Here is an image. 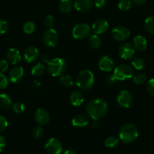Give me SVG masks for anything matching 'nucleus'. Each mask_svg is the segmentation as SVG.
I'll list each match as a JSON object with an SVG mask.
<instances>
[{"label": "nucleus", "mask_w": 154, "mask_h": 154, "mask_svg": "<svg viewBox=\"0 0 154 154\" xmlns=\"http://www.w3.org/2000/svg\"><path fill=\"white\" fill-rule=\"evenodd\" d=\"M72 124L75 127H85L88 124V118L84 114H77L72 118Z\"/></svg>", "instance_id": "aec40b11"}, {"label": "nucleus", "mask_w": 154, "mask_h": 154, "mask_svg": "<svg viewBox=\"0 0 154 154\" xmlns=\"http://www.w3.org/2000/svg\"><path fill=\"white\" fill-rule=\"evenodd\" d=\"M133 2L135 5H143L146 2V0H132Z\"/></svg>", "instance_id": "c03bdc74"}, {"label": "nucleus", "mask_w": 154, "mask_h": 154, "mask_svg": "<svg viewBox=\"0 0 154 154\" xmlns=\"http://www.w3.org/2000/svg\"><path fill=\"white\" fill-rule=\"evenodd\" d=\"M95 122H94V123H93V127L94 128H97L98 126V124H99V123H98V120H95Z\"/></svg>", "instance_id": "de8ad7c7"}, {"label": "nucleus", "mask_w": 154, "mask_h": 154, "mask_svg": "<svg viewBox=\"0 0 154 154\" xmlns=\"http://www.w3.org/2000/svg\"><path fill=\"white\" fill-rule=\"evenodd\" d=\"M42 41L45 46L54 48L58 42V35L56 30L52 28L47 29L42 35Z\"/></svg>", "instance_id": "0eeeda50"}, {"label": "nucleus", "mask_w": 154, "mask_h": 154, "mask_svg": "<svg viewBox=\"0 0 154 154\" xmlns=\"http://www.w3.org/2000/svg\"><path fill=\"white\" fill-rule=\"evenodd\" d=\"M72 8V0H60L59 9L63 13H69Z\"/></svg>", "instance_id": "5701e85b"}, {"label": "nucleus", "mask_w": 154, "mask_h": 154, "mask_svg": "<svg viewBox=\"0 0 154 154\" xmlns=\"http://www.w3.org/2000/svg\"><path fill=\"white\" fill-rule=\"evenodd\" d=\"M35 120L41 126L46 125L50 120V115L48 111L43 108H39L35 113Z\"/></svg>", "instance_id": "4468645a"}, {"label": "nucleus", "mask_w": 154, "mask_h": 154, "mask_svg": "<svg viewBox=\"0 0 154 154\" xmlns=\"http://www.w3.org/2000/svg\"><path fill=\"white\" fill-rule=\"evenodd\" d=\"M89 46L93 49H98L101 45V39L98 35H92L88 39Z\"/></svg>", "instance_id": "393cba45"}, {"label": "nucleus", "mask_w": 154, "mask_h": 154, "mask_svg": "<svg viewBox=\"0 0 154 154\" xmlns=\"http://www.w3.org/2000/svg\"><path fill=\"white\" fill-rule=\"evenodd\" d=\"M119 54L123 60H130L134 54V48L130 43L122 44L119 48Z\"/></svg>", "instance_id": "9b49d317"}, {"label": "nucleus", "mask_w": 154, "mask_h": 154, "mask_svg": "<svg viewBox=\"0 0 154 154\" xmlns=\"http://www.w3.org/2000/svg\"><path fill=\"white\" fill-rule=\"evenodd\" d=\"M39 56V50L35 47H29L24 51V58L27 63H31L36 61Z\"/></svg>", "instance_id": "dca6fc26"}, {"label": "nucleus", "mask_w": 154, "mask_h": 154, "mask_svg": "<svg viewBox=\"0 0 154 154\" xmlns=\"http://www.w3.org/2000/svg\"><path fill=\"white\" fill-rule=\"evenodd\" d=\"M117 103L122 108H128L133 102V96L128 90H122L117 96Z\"/></svg>", "instance_id": "1a4fd4ad"}, {"label": "nucleus", "mask_w": 154, "mask_h": 154, "mask_svg": "<svg viewBox=\"0 0 154 154\" xmlns=\"http://www.w3.org/2000/svg\"><path fill=\"white\" fill-rule=\"evenodd\" d=\"M63 154H77V153L74 150H72V149H68V150H66V151L64 152V153Z\"/></svg>", "instance_id": "a18cd8bd"}, {"label": "nucleus", "mask_w": 154, "mask_h": 154, "mask_svg": "<svg viewBox=\"0 0 154 154\" xmlns=\"http://www.w3.org/2000/svg\"><path fill=\"white\" fill-rule=\"evenodd\" d=\"M45 66L41 63H39L33 66V68L31 69V73L33 76L40 77L45 73Z\"/></svg>", "instance_id": "b1692460"}, {"label": "nucleus", "mask_w": 154, "mask_h": 154, "mask_svg": "<svg viewBox=\"0 0 154 154\" xmlns=\"http://www.w3.org/2000/svg\"><path fill=\"white\" fill-rule=\"evenodd\" d=\"M131 66L137 70H141L144 68L145 62L144 60L140 57H136L134 58L131 61Z\"/></svg>", "instance_id": "c85d7f7f"}, {"label": "nucleus", "mask_w": 154, "mask_h": 154, "mask_svg": "<svg viewBox=\"0 0 154 154\" xmlns=\"http://www.w3.org/2000/svg\"><path fill=\"white\" fill-rule=\"evenodd\" d=\"M32 134H33V138H36V139H39V138H40L43 135V129H42L41 126H36L33 129Z\"/></svg>", "instance_id": "f704fd0d"}, {"label": "nucleus", "mask_w": 154, "mask_h": 154, "mask_svg": "<svg viewBox=\"0 0 154 154\" xmlns=\"http://www.w3.org/2000/svg\"><path fill=\"white\" fill-rule=\"evenodd\" d=\"M107 83L109 84V85H113V84H115L116 83V81H118L117 79H116V78L115 77V75H109L108 77L107 78Z\"/></svg>", "instance_id": "a19ab883"}, {"label": "nucleus", "mask_w": 154, "mask_h": 154, "mask_svg": "<svg viewBox=\"0 0 154 154\" xmlns=\"http://www.w3.org/2000/svg\"><path fill=\"white\" fill-rule=\"evenodd\" d=\"M49 57H48V56L47 55H43L42 56V60H43V61H45V63H48V61H49Z\"/></svg>", "instance_id": "49530a36"}, {"label": "nucleus", "mask_w": 154, "mask_h": 154, "mask_svg": "<svg viewBox=\"0 0 154 154\" xmlns=\"http://www.w3.org/2000/svg\"><path fill=\"white\" fill-rule=\"evenodd\" d=\"M98 67L103 72H110L114 68V62L108 56H104L98 61Z\"/></svg>", "instance_id": "f8f14e48"}, {"label": "nucleus", "mask_w": 154, "mask_h": 154, "mask_svg": "<svg viewBox=\"0 0 154 154\" xmlns=\"http://www.w3.org/2000/svg\"><path fill=\"white\" fill-rule=\"evenodd\" d=\"M11 105V99L8 95L5 93L0 94V109L2 111H7Z\"/></svg>", "instance_id": "4be33fe9"}, {"label": "nucleus", "mask_w": 154, "mask_h": 154, "mask_svg": "<svg viewBox=\"0 0 154 154\" xmlns=\"http://www.w3.org/2000/svg\"><path fill=\"white\" fill-rule=\"evenodd\" d=\"M130 35V32L125 26H119L112 30V36L116 41L123 42L126 40Z\"/></svg>", "instance_id": "9d476101"}, {"label": "nucleus", "mask_w": 154, "mask_h": 154, "mask_svg": "<svg viewBox=\"0 0 154 154\" xmlns=\"http://www.w3.org/2000/svg\"><path fill=\"white\" fill-rule=\"evenodd\" d=\"M8 29V23L3 20H0V35H3L7 32Z\"/></svg>", "instance_id": "e433bc0d"}, {"label": "nucleus", "mask_w": 154, "mask_h": 154, "mask_svg": "<svg viewBox=\"0 0 154 154\" xmlns=\"http://www.w3.org/2000/svg\"><path fill=\"white\" fill-rule=\"evenodd\" d=\"M69 99H70V102L72 105L78 107L80 106L84 102V96L81 92L79 90H75L70 94Z\"/></svg>", "instance_id": "412c9836"}, {"label": "nucleus", "mask_w": 154, "mask_h": 154, "mask_svg": "<svg viewBox=\"0 0 154 154\" xmlns=\"http://www.w3.org/2000/svg\"><path fill=\"white\" fill-rule=\"evenodd\" d=\"M119 139L125 144L133 142L138 137L137 128L131 123H126L119 129Z\"/></svg>", "instance_id": "f03ea898"}, {"label": "nucleus", "mask_w": 154, "mask_h": 154, "mask_svg": "<svg viewBox=\"0 0 154 154\" xmlns=\"http://www.w3.org/2000/svg\"><path fill=\"white\" fill-rule=\"evenodd\" d=\"M13 111L16 114H22L25 111V105L23 102H15L13 105Z\"/></svg>", "instance_id": "7c9ffc66"}, {"label": "nucleus", "mask_w": 154, "mask_h": 154, "mask_svg": "<svg viewBox=\"0 0 154 154\" xmlns=\"http://www.w3.org/2000/svg\"><path fill=\"white\" fill-rule=\"evenodd\" d=\"M146 76L143 74H138L133 77V82L135 84H142L146 81Z\"/></svg>", "instance_id": "72a5a7b5"}, {"label": "nucleus", "mask_w": 154, "mask_h": 154, "mask_svg": "<svg viewBox=\"0 0 154 154\" xmlns=\"http://www.w3.org/2000/svg\"><path fill=\"white\" fill-rule=\"evenodd\" d=\"M72 36L76 39H85L91 34V28L86 23H78L72 29Z\"/></svg>", "instance_id": "423d86ee"}, {"label": "nucleus", "mask_w": 154, "mask_h": 154, "mask_svg": "<svg viewBox=\"0 0 154 154\" xmlns=\"http://www.w3.org/2000/svg\"><path fill=\"white\" fill-rule=\"evenodd\" d=\"M109 28V23L107 20L103 18L96 20L92 24V30L95 34H102L104 33Z\"/></svg>", "instance_id": "ddd939ff"}, {"label": "nucleus", "mask_w": 154, "mask_h": 154, "mask_svg": "<svg viewBox=\"0 0 154 154\" xmlns=\"http://www.w3.org/2000/svg\"><path fill=\"white\" fill-rule=\"evenodd\" d=\"M35 29H36V25L32 21H28V22L25 23L23 26V30L26 34H32L34 32Z\"/></svg>", "instance_id": "c756f323"}, {"label": "nucleus", "mask_w": 154, "mask_h": 154, "mask_svg": "<svg viewBox=\"0 0 154 154\" xmlns=\"http://www.w3.org/2000/svg\"><path fill=\"white\" fill-rule=\"evenodd\" d=\"M131 7V2L130 0H120L118 3V8L122 11H127Z\"/></svg>", "instance_id": "2f4dec72"}, {"label": "nucleus", "mask_w": 154, "mask_h": 154, "mask_svg": "<svg viewBox=\"0 0 154 154\" xmlns=\"http://www.w3.org/2000/svg\"><path fill=\"white\" fill-rule=\"evenodd\" d=\"M95 82L94 74L90 70L81 71L78 74L75 79V85L82 90H88L91 89Z\"/></svg>", "instance_id": "7ed1b4c3"}, {"label": "nucleus", "mask_w": 154, "mask_h": 154, "mask_svg": "<svg viewBox=\"0 0 154 154\" xmlns=\"http://www.w3.org/2000/svg\"><path fill=\"white\" fill-rule=\"evenodd\" d=\"M106 4V0H94V5L96 6L98 8H101L104 7Z\"/></svg>", "instance_id": "79ce46f5"}, {"label": "nucleus", "mask_w": 154, "mask_h": 154, "mask_svg": "<svg viewBox=\"0 0 154 154\" xmlns=\"http://www.w3.org/2000/svg\"><path fill=\"white\" fill-rule=\"evenodd\" d=\"M8 85V80L6 78L5 75L0 72V90L5 89Z\"/></svg>", "instance_id": "c9c22d12"}, {"label": "nucleus", "mask_w": 154, "mask_h": 154, "mask_svg": "<svg viewBox=\"0 0 154 154\" xmlns=\"http://www.w3.org/2000/svg\"><path fill=\"white\" fill-rule=\"evenodd\" d=\"M7 59L11 65L18 64L21 60L20 51L16 48H10L7 53Z\"/></svg>", "instance_id": "a211bd4d"}, {"label": "nucleus", "mask_w": 154, "mask_h": 154, "mask_svg": "<svg viewBox=\"0 0 154 154\" xmlns=\"http://www.w3.org/2000/svg\"><path fill=\"white\" fill-rule=\"evenodd\" d=\"M113 75L118 81H125L130 79L133 76V70L128 65L121 64L115 68Z\"/></svg>", "instance_id": "39448f33"}, {"label": "nucleus", "mask_w": 154, "mask_h": 154, "mask_svg": "<svg viewBox=\"0 0 154 154\" xmlns=\"http://www.w3.org/2000/svg\"><path fill=\"white\" fill-rule=\"evenodd\" d=\"M44 25L46 28L51 29L54 25V18L52 15H48L44 20Z\"/></svg>", "instance_id": "473e14b6"}, {"label": "nucleus", "mask_w": 154, "mask_h": 154, "mask_svg": "<svg viewBox=\"0 0 154 154\" xmlns=\"http://www.w3.org/2000/svg\"><path fill=\"white\" fill-rule=\"evenodd\" d=\"M119 139L116 136H110L104 141V145L108 148H113L119 144Z\"/></svg>", "instance_id": "bb28decb"}, {"label": "nucleus", "mask_w": 154, "mask_h": 154, "mask_svg": "<svg viewBox=\"0 0 154 154\" xmlns=\"http://www.w3.org/2000/svg\"><path fill=\"white\" fill-rule=\"evenodd\" d=\"M6 147V140L2 135H0V153L5 150Z\"/></svg>", "instance_id": "37998d69"}, {"label": "nucleus", "mask_w": 154, "mask_h": 154, "mask_svg": "<svg viewBox=\"0 0 154 154\" xmlns=\"http://www.w3.org/2000/svg\"><path fill=\"white\" fill-rule=\"evenodd\" d=\"M8 69V63L5 60H0V72H5Z\"/></svg>", "instance_id": "ea45409f"}, {"label": "nucleus", "mask_w": 154, "mask_h": 154, "mask_svg": "<svg viewBox=\"0 0 154 154\" xmlns=\"http://www.w3.org/2000/svg\"><path fill=\"white\" fill-rule=\"evenodd\" d=\"M133 47L137 51H143L147 47V42L143 36H135L134 38V40H133Z\"/></svg>", "instance_id": "6ab92c4d"}, {"label": "nucleus", "mask_w": 154, "mask_h": 154, "mask_svg": "<svg viewBox=\"0 0 154 154\" xmlns=\"http://www.w3.org/2000/svg\"><path fill=\"white\" fill-rule=\"evenodd\" d=\"M60 83L61 84V85H63V87H70L73 85L74 81L73 79L71 78V76L68 75H61L60 78Z\"/></svg>", "instance_id": "cd10ccee"}, {"label": "nucleus", "mask_w": 154, "mask_h": 154, "mask_svg": "<svg viewBox=\"0 0 154 154\" xmlns=\"http://www.w3.org/2000/svg\"><path fill=\"white\" fill-rule=\"evenodd\" d=\"M45 149L48 154H60L63 151V145L58 139L51 138L45 144Z\"/></svg>", "instance_id": "6e6552de"}, {"label": "nucleus", "mask_w": 154, "mask_h": 154, "mask_svg": "<svg viewBox=\"0 0 154 154\" xmlns=\"http://www.w3.org/2000/svg\"><path fill=\"white\" fill-rule=\"evenodd\" d=\"M144 26L148 32L154 35V15L148 17L145 20Z\"/></svg>", "instance_id": "a878e982"}, {"label": "nucleus", "mask_w": 154, "mask_h": 154, "mask_svg": "<svg viewBox=\"0 0 154 154\" xmlns=\"http://www.w3.org/2000/svg\"><path fill=\"white\" fill-rule=\"evenodd\" d=\"M24 77V69L21 66H14L9 72V80L12 83H18Z\"/></svg>", "instance_id": "2eb2a0df"}, {"label": "nucleus", "mask_w": 154, "mask_h": 154, "mask_svg": "<svg viewBox=\"0 0 154 154\" xmlns=\"http://www.w3.org/2000/svg\"><path fill=\"white\" fill-rule=\"evenodd\" d=\"M92 0H76L74 3V7L80 12H88L93 7Z\"/></svg>", "instance_id": "f3484780"}, {"label": "nucleus", "mask_w": 154, "mask_h": 154, "mask_svg": "<svg viewBox=\"0 0 154 154\" xmlns=\"http://www.w3.org/2000/svg\"><path fill=\"white\" fill-rule=\"evenodd\" d=\"M47 70L52 77L60 76L66 69V62L62 58H55L47 63Z\"/></svg>", "instance_id": "20e7f679"}, {"label": "nucleus", "mask_w": 154, "mask_h": 154, "mask_svg": "<svg viewBox=\"0 0 154 154\" xmlns=\"http://www.w3.org/2000/svg\"><path fill=\"white\" fill-rule=\"evenodd\" d=\"M146 90L149 94L154 96V78H151L148 81L146 84Z\"/></svg>", "instance_id": "4c0bfd02"}, {"label": "nucleus", "mask_w": 154, "mask_h": 154, "mask_svg": "<svg viewBox=\"0 0 154 154\" xmlns=\"http://www.w3.org/2000/svg\"><path fill=\"white\" fill-rule=\"evenodd\" d=\"M8 126V120H6L5 117L0 115V132L5 130Z\"/></svg>", "instance_id": "58836bf2"}, {"label": "nucleus", "mask_w": 154, "mask_h": 154, "mask_svg": "<svg viewBox=\"0 0 154 154\" xmlns=\"http://www.w3.org/2000/svg\"><path fill=\"white\" fill-rule=\"evenodd\" d=\"M86 111L94 120H98L107 114L108 111V105L104 99H92L87 105Z\"/></svg>", "instance_id": "f257e3e1"}]
</instances>
